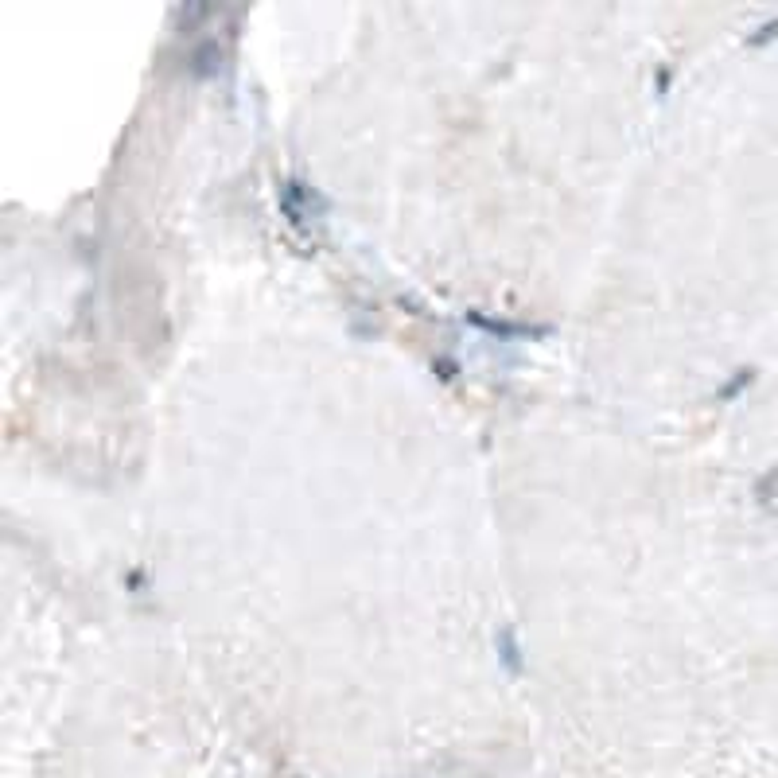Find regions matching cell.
<instances>
[{
    "label": "cell",
    "instance_id": "obj_1",
    "mask_svg": "<svg viewBox=\"0 0 778 778\" xmlns=\"http://www.w3.org/2000/svg\"><path fill=\"white\" fill-rule=\"evenodd\" d=\"M498 646H502V658H506V666H510V673H518V642H514V635L510 631H502V638H498Z\"/></svg>",
    "mask_w": 778,
    "mask_h": 778
}]
</instances>
